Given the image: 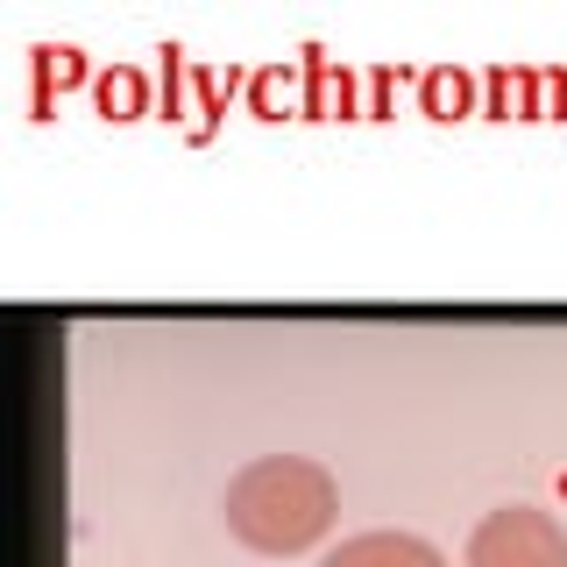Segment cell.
<instances>
[{
  "label": "cell",
  "mask_w": 567,
  "mask_h": 567,
  "mask_svg": "<svg viewBox=\"0 0 567 567\" xmlns=\"http://www.w3.org/2000/svg\"><path fill=\"white\" fill-rule=\"evenodd\" d=\"M333 475L306 454H262L227 483V532L256 554H306L333 532Z\"/></svg>",
  "instance_id": "cell-1"
},
{
  "label": "cell",
  "mask_w": 567,
  "mask_h": 567,
  "mask_svg": "<svg viewBox=\"0 0 567 567\" xmlns=\"http://www.w3.org/2000/svg\"><path fill=\"white\" fill-rule=\"evenodd\" d=\"M319 567H447V560L412 532H362V539H341Z\"/></svg>",
  "instance_id": "cell-3"
},
{
  "label": "cell",
  "mask_w": 567,
  "mask_h": 567,
  "mask_svg": "<svg viewBox=\"0 0 567 567\" xmlns=\"http://www.w3.org/2000/svg\"><path fill=\"white\" fill-rule=\"evenodd\" d=\"M468 567H567V532L532 504H504L468 532Z\"/></svg>",
  "instance_id": "cell-2"
}]
</instances>
